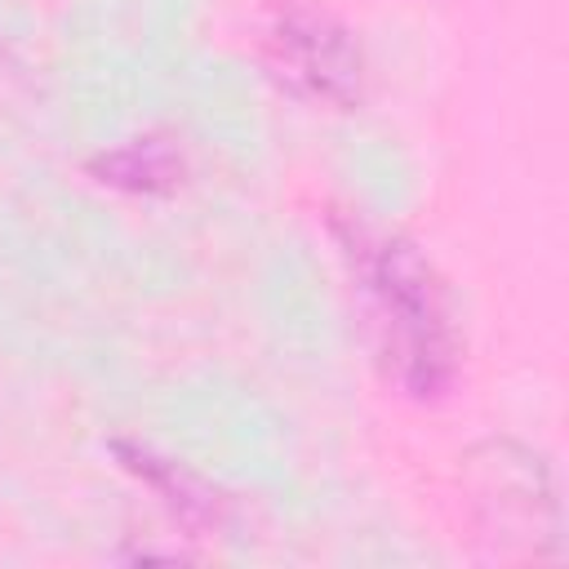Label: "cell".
<instances>
[{"instance_id": "cell-4", "label": "cell", "mask_w": 569, "mask_h": 569, "mask_svg": "<svg viewBox=\"0 0 569 569\" xmlns=\"http://www.w3.org/2000/svg\"><path fill=\"white\" fill-rule=\"evenodd\" d=\"M93 178L102 187H116V191L164 196V191L182 187L187 160L164 138H129V142H120V147H111V151H102L93 160Z\"/></svg>"}, {"instance_id": "cell-1", "label": "cell", "mask_w": 569, "mask_h": 569, "mask_svg": "<svg viewBox=\"0 0 569 569\" xmlns=\"http://www.w3.org/2000/svg\"><path fill=\"white\" fill-rule=\"evenodd\" d=\"M333 231L365 302L378 365L400 391L418 400L440 396L458 365V329L436 267L413 240L360 218H338Z\"/></svg>"}, {"instance_id": "cell-5", "label": "cell", "mask_w": 569, "mask_h": 569, "mask_svg": "<svg viewBox=\"0 0 569 569\" xmlns=\"http://www.w3.org/2000/svg\"><path fill=\"white\" fill-rule=\"evenodd\" d=\"M120 458H124V467L138 476V480H147L156 493H164V502L173 507V511H182V516H213L218 520V493H209L196 476H187L178 462H169V458H156L151 449H124L120 445Z\"/></svg>"}, {"instance_id": "cell-3", "label": "cell", "mask_w": 569, "mask_h": 569, "mask_svg": "<svg viewBox=\"0 0 569 569\" xmlns=\"http://www.w3.org/2000/svg\"><path fill=\"white\" fill-rule=\"evenodd\" d=\"M262 58L280 84L293 93L325 102V107H351L365 89V53L351 40V31L298 0L271 4L262 18Z\"/></svg>"}, {"instance_id": "cell-2", "label": "cell", "mask_w": 569, "mask_h": 569, "mask_svg": "<svg viewBox=\"0 0 569 569\" xmlns=\"http://www.w3.org/2000/svg\"><path fill=\"white\" fill-rule=\"evenodd\" d=\"M471 511L489 538L520 556H556L565 542V516L551 471L516 440H485L462 467Z\"/></svg>"}]
</instances>
